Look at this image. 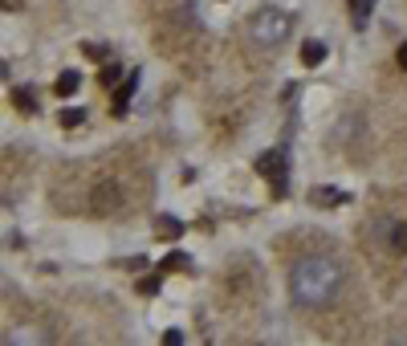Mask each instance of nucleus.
<instances>
[{"mask_svg": "<svg viewBox=\"0 0 407 346\" xmlns=\"http://www.w3.org/2000/svg\"><path fill=\"white\" fill-rule=\"evenodd\" d=\"M135 90H138V70L118 90H114V98H110V114H127V106H131V94H135Z\"/></svg>", "mask_w": 407, "mask_h": 346, "instance_id": "nucleus-4", "label": "nucleus"}, {"mask_svg": "<svg viewBox=\"0 0 407 346\" xmlns=\"http://www.w3.org/2000/svg\"><path fill=\"white\" fill-rule=\"evenodd\" d=\"M17 4H21V0H4V8H8V12H12V8H17Z\"/></svg>", "mask_w": 407, "mask_h": 346, "instance_id": "nucleus-18", "label": "nucleus"}, {"mask_svg": "<svg viewBox=\"0 0 407 346\" xmlns=\"http://www.w3.org/2000/svg\"><path fill=\"white\" fill-rule=\"evenodd\" d=\"M289 294L306 309H322L342 294V265L334 257H302L289 269Z\"/></svg>", "mask_w": 407, "mask_h": 346, "instance_id": "nucleus-1", "label": "nucleus"}, {"mask_svg": "<svg viewBox=\"0 0 407 346\" xmlns=\"http://www.w3.org/2000/svg\"><path fill=\"white\" fill-rule=\"evenodd\" d=\"M289 33H293V17L285 8H273V4L269 8H257L249 17V25H244V41L261 45V49H277Z\"/></svg>", "mask_w": 407, "mask_h": 346, "instance_id": "nucleus-2", "label": "nucleus"}, {"mask_svg": "<svg viewBox=\"0 0 407 346\" xmlns=\"http://www.w3.org/2000/svg\"><path fill=\"white\" fill-rule=\"evenodd\" d=\"M57 123H61V127H65V130L82 127V123H86V110H82V106H65V110L57 114Z\"/></svg>", "mask_w": 407, "mask_h": 346, "instance_id": "nucleus-9", "label": "nucleus"}, {"mask_svg": "<svg viewBox=\"0 0 407 346\" xmlns=\"http://www.w3.org/2000/svg\"><path fill=\"white\" fill-rule=\"evenodd\" d=\"M78 86H82V74H78V70H65L53 90H57V98H70V94H78Z\"/></svg>", "mask_w": 407, "mask_h": 346, "instance_id": "nucleus-5", "label": "nucleus"}, {"mask_svg": "<svg viewBox=\"0 0 407 346\" xmlns=\"http://www.w3.org/2000/svg\"><path fill=\"white\" fill-rule=\"evenodd\" d=\"M163 343H167V346H180L183 334H180V330H167V334H163Z\"/></svg>", "mask_w": 407, "mask_h": 346, "instance_id": "nucleus-16", "label": "nucleus"}, {"mask_svg": "<svg viewBox=\"0 0 407 346\" xmlns=\"http://www.w3.org/2000/svg\"><path fill=\"white\" fill-rule=\"evenodd\" d=\"M310 200H314L317 208H334V204H342L346 196H342L338 187H317V192H314V196H310Z\"/></svg>", "mask_w": 407, "mask_h": 346, "instance_id": "nucleus-6", "label": "nucleus"}, {"mask_svg": "<svg viewBox=\"0 0 407 346\" xmlns=\"http://www.w3.org/2000/svg\"><path fill=\"white\" fill-rule=\"evenodd\" d=\"M371 8H375V0H351V17H355V25H366V17H371Z\"/></svg>", "mask_w": 407, "mask_h": 346, "instance_id": "nucleus-11", "label": "nucleus"}, {"mask_svg": "<svg viewBox=\"0 0 407 346\" xmlns=\"http://www.w3.org/2000/svg\"><path fill=\"white\" fill-rule=\"evenodd\" d=\"M138 294H143V298H155V294H159V277H143V281H138Z\"/></svg>", "mask_w": 407, "mask_h": 346, "instance_id": "nucleus-15", "label": "nucleus"}, {"mask_svg": "<svg viewBox=\"0 0 407 346\" xmlns=\"http://www.w3.org/2000/svg\"><path fill=\"white\" fill-rule=\"evenodd\" d=\"M391 249H395V253H407V224H395V228H391Z\"/></svg>", "mask_w": 407, "mask_h": 346, "instance_id": "nucleus-13", "label": "nucleus"}, {"mask_svg": "<svg viewBox=\"0 0 407 346\" xmlns=\"http://www.w3.org/2000/svg\"><path fill=\"white\" fill-rule=\"evenodd\" d=\"M118 78H123V65H118V61H110V65L102 70V86H114Z\"/></svg>", "mask_w": 407, "mask_h": 346, "instance_id": "nucleus-14", "label": "nucleus"}, {"mask_svg": "<svg viewBox=\"0 0 407 346\" xmlns=\"http://www.w3.org/2000/svg\"><path fill=\"white\" fill-rule=\"evenodd\" d=\"M12 106H17L21 114H37V102H33V94H29L25 86H17V90H12Z\"/></svg>", "mask_w": 407, "mask_h": 346, "instance_id": "nucleus-8", "label": "nucleus"}, {"mask_svg": "<svg viewBox=\"0 0 407 346\" xmlns=\"http://www.w3.org/2000/svg\"><path fill=\"white\" fill-rule=\"evenodd\" d=\"M163 273H191V257L187 253H167L163 257Z\"/></svg>", "mask_w": 407, "mask_h": 346, "instance_id": "nucleus-7", "label": "nucleus"}, {"mask_svg": "<svg viewBox=\"0 0 407 346\" xmlns=\"http://www.w3.org/2000/svg\"><path fill=\"white\" fill-rule=\"evenodd\" d=\"M183 232V224L176 216H159V236H167V241H176Z\"/></svg>", "mask_w": 407, "mask_h": 346, "instance_id": "nucleus-12", "label": "nucleus"}, {"mask_svg": "<svg viewBox=\"0 0 407 346\" xmlns=\"http://www.w3.org/2000/svg\"><path fill=\"white\" fill-rule=\"evenodd\" d=\"M302 61H306V65H322V61H326V45L322 41H306L302 45Z\"/></svg>", "mask_w": 407, "mask_h": 346, "instance_id": "nucleus-10", "label": "nucleus"}, {"mask_svg": "<svg viewBox=\"0 0 407 346\" xmlns=\"http://www.w3.org/2000/svg\"><path fill=\"white\" fill-rule=\"evenodd\" d=\"M257 172L265 175V179H273V192H277V196L285 192V155H281V151H265V155L257 159Z\"/></svg>", "mask_w": 407, "mask_h": 346, "instance_id": "nucleus-3", "label": "nucleus"}, {"mask_svg": "<svg viewBox=\"0 0 407 346\" xmlns=\"http://www.w3.org/2000/svg\"><path fill=\"white\" fill-rule=\"evenodd\" d=\"M395 61H399V70H407V41L399 45V53H395Z\"/></svg>", "mask_w": 407, "mask_h": 346, "instance_id": "nucleus-17", "label": "nucleus"}]
</instances>
